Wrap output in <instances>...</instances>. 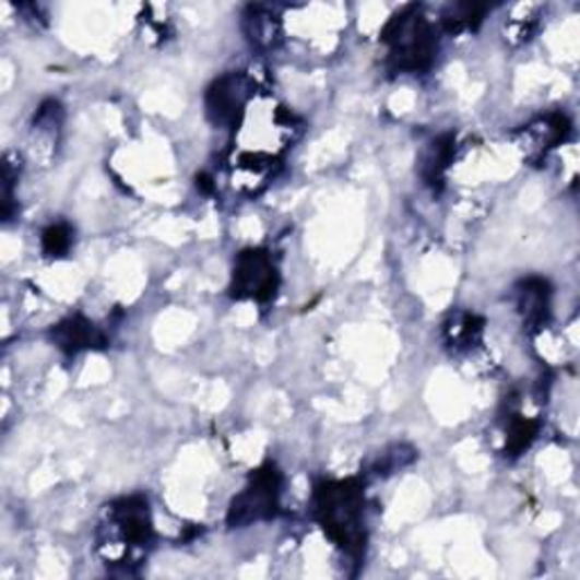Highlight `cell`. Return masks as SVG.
Here are the masks:
<instances>
[{"instance_id": "5", "label": "cell", "mask_w": 580, "mask_h": 580, "mask_svg": "<svg viewBox=\"0 0 580 580\" xmlns=\"http://www.w3.org/2000/svg\"><path fill=\"white\" fill-rule=\"evenodd\" d=\"M280 288V270L268 250L252 248L240 252L232 272V297L240 301H270Z\"/></svg>"}, {"instance_id": "10", "label": "cell", "mask_w": 580, "mask_h": 580, "mask_svg": "<svg viewBox=\"0 0 580 580\" xmlns=\"http://www.w3.org/2000/svg\"><path fill=\"white\" fill-rule=\"evenodd\" d=\"M453 159H455V137L453 134L438 137L429 147H426L424 157H422V166H419L422 179L434 191H440L445 187V177Z\"/></svg>"}, {"instance_id": "9", "label": "cell", "mask_w": 580, "mask_h": 580, "mask_svg": "<svg viewBox=\"0 0 580 580\" xmlns=\"http://www.w3.org/2000/svg\"><path fill=\"white\" fill-rule=\"evenodd\" d=\"M517 309L522 313L524 324L531 329L544 327L548 320V309H552V288L537 277L522 282L517 288Z\"/></svg>"}, {"instance_id": "1", "label": "cell", "mask_w": 580, "mask_h": 580, "mask_svg": "<svg viewBox=\"0 0 580 580\" xmlns=\"http://www.w3.org/2000/svg\"><path fill=\"white\" fill-rule=\"evenodd\" d=\"M365 483L360 478L324 481L313 493V512L324 533L350 556H360L365 531Z\"/></svg>"}, {"instance_id": "3", "label": "cell", "mask_w": 580, "mask_h": 580, "mask_svg": "<svg viewBox=\"0 0 580 580\" xmlns=\"http://www.w3.org/2000/svg\"><path fill=\"white\" fill-rule=\"evenodd\" d=\"M381 42L388 48V67L394 73H422L431 69L438 55V35L422 8L409 5L383 27Z\"/></svg>"}, {"instance_id": "8", "label": "cell", "mask_w": 580, "mask_h": 580, "mask_svg": "<svg viewBox=\"0 0 580 580\" xmlns=\"http://www.w3.org/2000/svg\"><path fill=\"white\" fill-rule=\"evenodd\" d=\"M571 132V123L565 114H548L537 118L535 123H531L524 132V150H526V157L535 159V157H544L548 150H554L556 145H560Z\"/></svg>"}, {"instance_id": "7", "label": "cell", "mask_w": 580, "mask_h": 580, "mask_svg": "<svg viewBox=\"0 0 580 580\" xmlns=\"http://www.w3.org/2000/svg\"><path fill=\"white\" fill-rule=\"evenodd\" d=\"M50 339L69 356H75L84 350H98L107 345L105 333L94 322H88L82 316H71L59 322L57 327H52Z\"/></svg>"}, {"instance_id": "4", "label": "cell", "mask_w": 580, "mask_h": 580, "mask_svg": "<svg viewBox=\"0 0 580 580\" xmlns=\"http://www.w3.org/2000/svg\"><path fill=\"white\" fill-rule=\"evenodd\" d=\"M280 499H282V472L272 463H268L252 474L246 490L234 499L227 522L234 529L265 522V519H272L277 514Z\"/></svg>"}, {"instance_id": "12", "label": "cell", "mask_w": 580, "mask_h": 580, "mask_svg": "<svg viewBox=\"0 0 580 580\" xmlns=\"http://www.w3.org/2000/svg\"><path fill=\"white\" fill-rule=\"evenodd\" d=\"M248 37L257 48H274L282 39L280 19L272 12L252 8V16H248Z\"/></svg>"}, {"instance_id": "14", "label": "cell", "mask_w": 580, "mask_h": 580, "mask_svg": "<svg viewBox=\"0 0 580 580\" xmlns=\"http://www.w3.org/2000/svg\"><path fill=\"white\" fill-rule=\"evenodd\" d=\"M73 248V229L67 223H55L42 234V252L48 259H62Z\"/></svg>"}, {"instance_id": "15", "label": "cell", "mask_w": 580, "mask_h": 580, "mask_svg": "<svg viewBox=\"0 0 580 580\" xmlns=\"http://www.w3.org/2000/svg\"><path fill=\"white\" fill-rule=\"evenodd\" d=\"M485 16V8L483 5H453L445 12L442 16V25L447 33L458 35V33H465V29H474Z\"/></svg>"}, {"instance_id": "13", "label": "cell", "mask_w": 580, "mask_h": 580, "mask_svg": "<svg viewBox=\"0 0 580 580\" xmlns=\"http://www.w3.org/2000/svg\"><path fill=\"white\" fill-rule=\"evenodd\" d=\"M540 422L524 417V415H512L506 424V451L510 455L524 453L531 442L537 438Z\"/></svg>"}, {"instance_id": "2", "label": "cell", "mask_w": 580, "mask_h": 580, "mask_svg": "<svg viewBox=\"0 0 580 580\" xmlns=\"http://www.w3.org/2000/svg\"><path fill=\"white\" fill-rule=\"evenodd\" d=\"M152 542V519L143 497H128L111 504L100 526L98 548L107 565H139Z\"/></svg>"}, {"instance_id": "11", "label": "cell", "mask_w": 580, "mask_h": 580, "mask_svg": "<svg viewBox=\"0 0 580 580\" xmlns=\"http://www.w3.org/2000/svg\"><path fill=\"white\" fill-rule=\"evenodd\" d=\"M483 339V318L474 313H453L445 322V341L453 350H470Z\"/></svg>"}, {"instance_id": "6", "label": "cell", "mask_w": 580, "mask_h": 580, "mask_svg": "<svg viewBox=\"0 0 580 580\" xmlns=\"http://www.w3.org/2000/svg\"><path fill=\"white\" fill-rule=\"evenodd\" d=\"M250 94H252L250 78L242 73H229L213 82L211 88L206 91V114L211 118V123L234 128L240 116L246 114Z\"/></svg>"}]
</instances>
